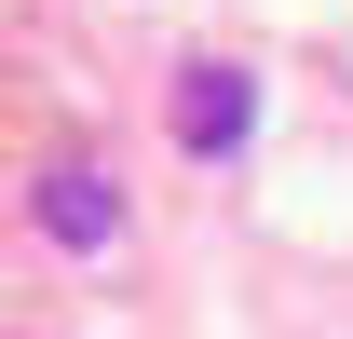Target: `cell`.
<instances>
[{
    "mask_svg": "<svg viewBox=\"0 0 353 339\" xmlns=\"http://www.w3.org/2000/svg\"><path fill=\"white\" fill-rule=\"evenodd\" d=\"M28 204H41V231H54V245H109V231H123V190H109V163H54Z\"/></svg>",
    "mask_w": 353,
    "mask_h": 339,
    "instance_id": "7a4b0ae2",
    "label": "cell"
},
{
    "mask_svg": "<svg viewBox=\"0 0 353 339\" xmlns=\"http://www.w3.org/2000/svg\"><path fill=\"white\" fill-rule=\"evenodd\" d=\"M245 123H259V82H245L231 54H190V68H176V150L231 163V150H245Z\"/></svg>",
    "mask_w": 353,
    "mask_h": 339,
    "instance_id": "6da1fadb",
    "label": "cell"
}]
</instances>
